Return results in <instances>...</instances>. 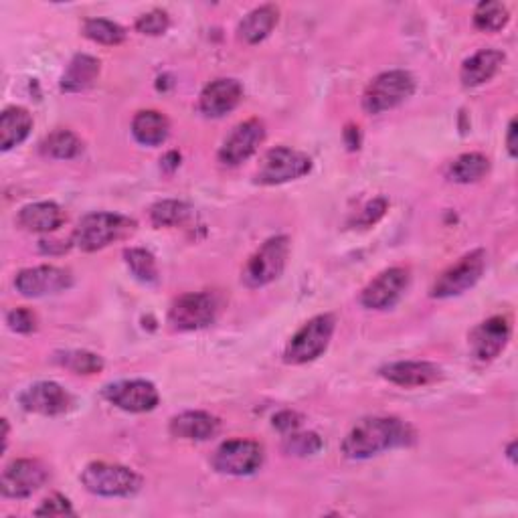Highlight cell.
Masks as SVG:
<instances>
[{
    "label": "cell",
    "mask_w": 518,
    "mask_h": 518,
    "mask_svg": "<svg viewBox=\"0 0 518 518\" xmlns=\"http://www.w3.org/2000/svg\"><path fill=\"white\" fill-rule=\"evenodd\" d=\"M488 172H490V160L480 152H468V154L458 156L450 164L448 177L454 183L470 185V183H478L480 179H484Z\"/></svg>",
    "instance_id": "cell-27"
},
{
    "label": "cell",
    "mask_w": 518,
    "mask_h": 518,
    "mask_svg": "<svg viewBox=\"0 0 518 518\" xmlns=\"http://www.w3.org/2000/svg\"><path fill=\"white\" fill-rule=\"evenodd\" d=\"M83 35L100 45H122L126 41V29L108 19H88L83 23Z\"/></svg>",
    "instance_id": "cell-31"
},
{
    "label": "cell",
    "mask_w": 518,
    "mask_h": 518,
    "mask_svg": "<svg viewBox=\"0 0 518 518\" xmlns=\"http://www.w3.org/2000/svg\"><path fill=\"white\" fill-rule=\"evenodd\" d=\"M266 140V126L262 120L251 118L237 124L231 134L225 138L223 146L219 148V162L225 166H239L241 162L249 160L257 148Z\"/></svg>",
    "instance_id": "cell-13"
},
{
    "label": "cell",
    "mask_w": 518,
    "mask_h": 518,
    "mask_svg": "<svg viewBox=\"0 0 518 518\" xmlns=\"http://www.w3.org/2000/svg\"><path fill=\"white\" fill-rule=\"evenodd\" d=\"M35 514L37 516H73L75 510L65 496L53 494L43 500V504L35 510Z\"/></svg>",
    "instance_id": "cell-37"
},
{
    "label": "cell",
    "mask_w": 518,
    "mask_h": 518,
    "mask_svg": "<svg viewBox=\"0 0 518 518\" xmlns=\"http://www.w3.org/2000/svg\"><path fill=\"white\" fill-rule=\"evenodd\" d=\"M510 21V13L506 5L494 3V0H484L474 11V27L482 33H498Z\"/></svg>",
    "instance_id": "cell-30"
},
{
    "label": "cell",
    "mask_w": 518,
    "mask_h": 518,
    "mask_svg": "<svg viewBox=\"0 0 518 518\" xmlns=\"http://www.w3.org/2000/svg\"><path fill=\"white\" fill-rule=\"evenodd\" d=\"M55 361L69 369L75 375H96L104 369L102 357L88 353V351H67V353H57Z\"/></svg>",
    "instance_id": "cell-33"
},
{
    "label": "cell",
    "mask_w": 518,
    "mask_h": 518,
    "mask_svg": "<svg viewBox=\"0 0 518 518\" xmlns=\"http://www.w3.org/2000/svg\"><path fill=\"white\" fill-rule=\"evenodd\" d=\"M284 452L290 456H298V458H306V456H314L324 448V442L314 431H292L284 438Z\"/></svg>",
    "instance_id": "cell-34"
},
{
    "label": "cell",
    "mask_w": 518,
    "mask_h": 518,
    "mask_svg": "<svg viewBox=\"0 0 518 518\" xmlns=\"http://www.w3.org/2000/svg\"><path fill=\"white\" fill-rule=\"evenodd\" d=\"M17 223L29 233H51L65 223V213L53 201L31 203L19 211Z\"/></svg>",
    "instance_id": "cell-22"
},
{
    "label": "cell",
    "mask_w": 518,
    "mask_h": 518,
    "mask_svg": "<svg viewBox=\"0 0 518 518\" xmlns=\"http://www.w3.org/2000/svg\"><path fill=\"white\" fill-rule=\"evenodd\" d=\"M73 286V274L59 266H37L21 270L15 278V288L25 298L55 296Z\"/></svg>",
    "instance_id": "cell-11"
},
{
    "label": "cell",
    "mask_w": 518,
    "mask_h": 518,
    "mask_svg": "<svg viewBox=\"0 0 518 518\" xmlns=\"http://www.w3.org/2000/svg\"><path fill=\"white\" fill-rule=\"evenodd\" d=\"M124 262L130 274L142 284H154L158 280L156 257L142 247H130L124 251Z\"/></svg>",
    "instance_id": "cell-29"
},
{
    "label": "cell",
    "mask_w": 518,
    "mask_h": 518,
    "mask_svg": "<svg viewBox=\"0 0 518 518\" xmlns=\"http://www.w3.org/2000/svg\"><path fill=\"white\" fill-rule=\"evenodd\" d=\"M264 446L253 440L223 442L213 454V468L227 476H251L264 464Z\"/></svg>",
    "instance_id": "cell-10"
},
{
    "label": "cell",
    "mask_w": 518,
    "mask_h": 518,
    "mask_svg": "<svg viewBox=\"0 0 518 518\" xmlns=\"http://www.w3.org/2000/svg\"><path fill=\"white\" fill-rule=\"evenodd\" d=\"M336 330V318L332 314H318L310 318L288 342L284 361L288 365H306L322 357Z\"/></svg>",
    "instance_id": "cell-6"
},
{
    "label": "cell",
    "mask_w": 518,
    "mask_h": 518,
    "mask_svg": "<svg viewBox=\"0 0 518 518\" xmlns=\"http://www.w3.org/2000/svg\"><path fill=\"white\" fill-rule=\"evenodd\" d=\"M514 450H516V442H510V446H508V450H506V456H508V460L514 464L516 462V458H514Z\"/></svg>",
    "instance_id": "cell-42"
},
{
    "label": "cell",
    "mask_w": 518,
    "mask_h": 518,
    "mask_svg": "<svg viewBox=\"0 0 518 518\" xmlns=\"http://www.w3.org/2000/svg\"><path fill=\"white\" fill-rule=\"evenodd\" d=\"M219 304L209 292H189L172 302L168 310V326L177 332H195L211 326L217 318Z\"/></svg>",
    "instance_id": "cell-9"
},
{
    "label": "cell",
    "mask_w": 518,
    "mask_h": 518,
    "mask_svg": "<svg viewBox=\"0 0 518 518\" xmlns=\"http://www.w3.org/2000/svg\"><path fill=\"white\" fill-rule=\"evenodd\" d=\"M33 130V116L29 110L21 106L7 108L0 116V146L3 152L13 150L15 146H21Z\"/></svg>",
    "instance_id": "cell-25"
},
{
    "label": "cell",
    "mask_w": 518,
    "mask_h": 518,
    "mask_svg": "<svg viewBox=\"0 0 518 518\" xmlns=\"http://www.w3.org/2000/svg\"><path fill=\"white\" fill-rule=\"evenodd\" d=\"M486 270V251L474 249L466 255H462L456 264H452L448 270H444L438 280L431 286V298L448 300L462 296L464 292L472 290Z\"/></svg>",
    "instance_id": "cell-8"
},
{
    "label": "cell",
    "mask_w": 518,
    "mask_h": 518,
    "mask_svg": "<svg viewBox=\"0 0 518 518\" xmlns=\"http://www.w3.org/2000/svg\"><path fill=\"white\" fill-rule=\"evenodd\" d=\"M79 478L85 490L104 498H130L138 494L144 484L142 476L134 470L110 462L88 464Z\"/></svg>",
    "instance_id": "cell-4"
},
{
    "label": "cell",
    "mask_w": 518,
    "mask_h": 518,
    "mask_svg": "<svg viewBox=\"0 0 518 518\" xmlns=\"http://www.w3.org/2000/svg\"><path fill=\"white\" fill-rule=\"evenodd\" d=\"M132 136L142 146H160L170 136V122L156 110H142L132 120Z\"/></svg>",
    "instance_id": "cell-26"
},
{
    "label": "cell",
    "mask_w": 518,
    "mask_h": 518,
    "mask_svg": "<svg viewBox=\"0 0 518 518\" xmlns=\"http://www.w3.org/2000/svg\"><path fill=\"white\" fill-rule=\"evenodd\" d=\"M302 421H304V417L298 411H292V409H284L278 415H274V427L284 436L292 434V431H298Z\"/></svg>",
    "instance_id": "cell-39"
},
{
    "label": "cell",
    "mask_w": 518,
    "mask_h": 518,
    "mask_svg": "<svg viewBox=\"0 0 518 518\" xmlns=\"http://www.w3.org/2000/svg\"><path fill=\"white\" fill-rule=\"evenodd\" d=\"M506 55L498 49H480L462 63L460 81L464 88H478L488 83L504 65Z\"/></svg>",
    "instance_id": "cell-21"
},
{
    "label": "cell",
    "mask_w": 518,
    "mask_h": 518,
    "mask_svg": "<svg viewBox=\"0 0 518 518\" xmlns=\"http://www.w3.org/2000/svg\"><path fill=\"white\" fill-rule=\"evenodd\" d=\"M288 257L290 239L286 235L270 237L247 259V264L241 272L243 286H247L249 290H257L280 280L288 266Z\"/></svg>",
    "instance_id": "cell-3"
},
{
    "label": "cell",
    "mask_w": 518,
    "mask_h": 518,
    "mask_svg": "<svg viewBox=\"0 0 518 518\" xmlns=\"http://www.w3.org/2000/svg\"><path fill=\"white\" fill-rule=\"evenodd\" d=\"M168 429L179 440L207 442L219 434L221 421L207 411H185L170 419Z\"/></svg>",
    "instance_id": "cell-20"
},
{
    "label": "cell",
    "mask_w": 518,
    "mask_h": 518,
    "mask_svg": "<svg viewBox=\"0 0 518 518\" xmlns=\"http://www.w3.org/2000/svg\"><path fill=\"white\" fill-rule=\"evenodd\" d=\"M134 231H136L134 219L120 213L100 211V213L85 215L77 223L71 235V243L85 253H94L128 237Z\"/></svg>",
    "instance_id": "cell-2"
},
{
    "label": "cell",
    "mask_w": 518,
    "mask_h": 518,
    "mask_svg": "<svg viewBox=\"0 0 518 518\" xmlns=\"http://www.w3.org/2000/svg\"><path fill=\"white\" fill-rule=\"evenodd\" d=\"M415 94V77L405 69H393L377 75L363 94V110L367 114H385Z\"/></svg>",
    "instance_id": "cell-5"
},
{
    "label": "cell",
    "mask_w": 518,
    "mask_h": 518,
    "mask_svg": "<svg viewBox=\"0 0 518 518\" xmlns=\"http://www.w3.org/2000/svg\"><path fill=\"white\" fill-rule=\"evenodd\" d=\"M81 150H83L81 140L71 130H65V128L51 132L41 142V154L55 160H71L79 156Z\"/></svg>",
    "instance_id": "cell-28"
},
{
    "label": "cell",
    "mask_w": 518,
    "mask_h": 518,
    "mask_svg": "<svg viewBox=\"0 0 518 518\" xmlns=\"http://www.w3.org/2000/svg\"><path fill=\"white\" fill-rule=\"evenodd\" d=\"M19 403L29 413L39 415H61L71 409L73 399L71 395L55 381H39L27 387L19 395Z\"/></svg>",
    "instance_id": "cell-17"
},
{
    "label": "cell",
    "mask_w": 518,
    "mask_h": 518,
    "mask_svg": "<svg viewBox=\"0 0 518 518\" xmlns=\"http://www.w3.org/2000/svg\"><path fill=\"white\" fill-rule=\"evenodd\" d=\"M512 334V324L506 316H492L480 322L470 332V351L472 357L480 363H490L502 355Z\"/></svg>",
    "instance_id": "cell-15"
},
{
    "label": "cell",
    "mask_w": 518,
    "mask_h": 518,
    "mask_svg": "<svg viewBox=\"0 0 518 518\" xmlns=\"http://www.w3.org/2000/svg\"><path fill=\"white\" fill-rule=\"evenodd\" d=\"M506 148L510 158H516L518 150H516V120H510L508 130H506Z\"/></svg>",
    "instance_id": "cell-40"
},
{
    "label": "cell",
    "mask_w": 518,
    "mask_h": 518,
    "mask_svg": "<svg viewBox=\"0 0 518 518\" xmlns=\"http://www.w3.org/2000/svg\"><path fill=\"white\" fill-rule=\"evenodd\" d=\"M381 377L393 385L413 389L438 383L444 377V373L438 365L429 361H399L385 365L381 369Z\"/></svg>",
    "instance_id": "cell-19"
},
{
    "label": "cell",
    "mask_w": 518,
    "mask_h": 518,
    "mask_svg": "<svg viewBox=\"0 0 518 518\" xmlns=\"http://www.w3.org/2000/svg\"><path fill=\"white\" fill-rule=\"evenodd\" d=\"M100 59L92 57V55H85V53H79L75 55L63 77H61V92L63 94H79V92H85L88 88H92V85L96 83V79L100 77Z\"/></svg>",
    "instance_id": "cell-23"
},
{
    "label": "cell",
    "mask_w": 518,
    "mask_h": 518,
    "mask_svg": "<svg viewBox=\"0 0 518 518\" xmlns=\"http://www.w3.org/2000/svg\"><path fill=\"white\" fill-rule=\"evenodd\" d=\"M7 324L17 334H31L37 330V316L29 308H15L7 314Z\"/></svg>",
    "instance_id": "cell-36"
},
{
    "label": "cell",
    "mask_w": 518,
    "mask_h": 518,
    "mask_svg": "<svg viewBox=\"0 0 518 518\" xmlns=\"http://www.w3.org/2000/svg\"><path fill=\"white\" fill-rule=\"evenodd\" d=\"M310 170L312 160L308 154L288 146H276L264 154L253 179L257 185L276 187L290 181H298L306 177Z\"/></svg>",
    "instance_id": "cell-7"
},
{
    "label": "cell",
    "mask_w": 518,
    "mask_h": 518,
    "mask_svg": "<svg viewBox=\"0 0 518 518\" xmlns=\"http://www.w3.org/2000/svg\"><path fill=\"white\" fill-rule=\"evenodd\" d=\"M387 209H389V203H387V199H383V197H379V199H373V201H369L367 205H365V209L361 211V215H359V227H373V225H377L383 217H385V213H387Z\"/></svg>",
    "instance_id": "cell-38"
},
{
    "label": "cell",
    "mask_w": 518,
    "mask_h": 518,
    "mask_svg": "<svg viewBox=\"0 0 518 518\" xmlns=\"http://www.w3.org/2000/svg\"><path fill=\"white\" fill-rule=\"evenodd\" d=\"M160 162H162V168H164V170L172 172L175 168H179V164H181V154L172 150V152H168Z\"/></svg>",
    "instance_id": "cell-41"
},
{
    "label": "cell",
    "mask_w": 518,
    "mask_h": 518,
    "mask_svg": "<svg viewBox=\"0 0 518 518\" xmlns=\"http://www.w3.org/2000/svg\"><path fill=\"white\" fill-rule=\"evenodd\" d=\"M411 274L407 268H389L373 278L361 292V304L367 310H389L407 292Z\"/></svg>",
    "instance_id": "cell-12"
},
{
    "label": "cell",
    "mask_w": 518,
    "mask_h": 518,
    "mask_svg": "<svg viewBox=\"0 0 518 518\" xmlns=\"http://www.w3.org/2000/svg\"><path fill=\"white\" fill-rule=\"evenodd\" d=\"M278 21H280L278 7H274V5L257 7L241 19V23L237 27V35L243 43L257 45L272 35Z\"/></svg>",
    "instance_id": "cell-24"
},
{
    "label": "cell",
    "mask_w": 518,
    "mask_h": 518,
    "mask_svg": "<svg viewBox=\"0 0 518 518\" xmlns=\"http://www.w3.org/2000/svg\"><path fill=\"white\" fill-rule=\"evenodd\" d=\"M243 100V85L233 77H219L205 85L199 98V110L205 118H223Z\"/></svg>",
    "instance_id": "cell-18"
},
{
    "label": "cell",
    "mask_w": 518,
    "mask_h": 518,
    "mask_svg": "<svg viewBox=\"0 0 518 518\" xmlns=\"http://www.w3.org/2000/svg\"><path fill=\"white\" fill-rule=\"evenodd\" d=\"M104 397L122 411L128 413H148L158 407L160 395L154 383L144 379L118 381L104 389Z\"/></svg>",
    "instance_id": "cell-16"
},
{
    "label": "cell",
    "mask_w": 518,
    "mask_h": 518,
    "mask_svg": "<svg viewBox=\"0 0 518 518\" xmlns=\"http://www.w3.org/2000/svg\"><path fill=\"white\" fill-rule=\"evenodd\" d=\"M136 31L142 33V35H148V37H160L168 31L170 27V17L166 11L162 9H154L150 13H144L142 17H138L136 21Z\"/></svg>",
    "instance_id": "cell-35"
},
{
    "label": "cell",
    "mask_w": 518,
    "mask_h": 518,
    "mask_svg": "<svg viewBox=\"0 0 518 518\" xmlns=\"http://www.w3.org/2000/svg\"><path fill=\"white\" fill-rule=\"evenodd\" d=\"M49 480V470L39 460L21 458L13 460L5 472L3 480H0V490H3L5 498H29L37 490L45 486Z\"/></svg>",
    "instance_id": "cell-14"
},
{
    "label": "cell",
    "mask_w": 518,
    "mask_h": 518,
    "mask_svg": "<svg viewBox=\"0 0 518 518\" xmlns=\"http://www.w3.org/2000/svg\"><path fill=\"white\" fill-rule=\"evenodd\" d=\"M191 215V207L183 201H158L150 207V221L154 227H177Z\"/></svg>",
    "instance_id": "cell-32"
},
{
    "label": "cell",
    "mask_w": 518,
    "mask_h": 518,
    "mask_svg": "<svg viewBox=\"0 0 518 518\" xmlns=\"http://www.w3.org/2000/svg\"><path fill=\"white\" fill-rule=\"evenodd\" d=\"M415 431L399 417H365L342 440L340 450L349 460H369L383 452L411 446Z\"/></svg>",
    "instance_id": "cell-1"
}]
</instances>
